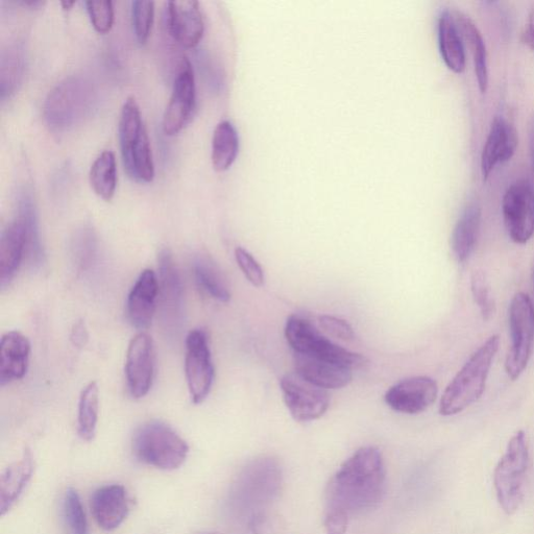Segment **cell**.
<instances>
[{"instance_id": "1", "label": "cell", "mask_w": 534, "mask_h": 534, "mask_svg": "<svg viewBox=\"0 0 534 534\" xmlns=\"http://www.w3.org/2000/svg\"><path fill=\"white\" fill-rule=\"evenodd\" d=\"M386 471L381 452L374 447L356 451L330 480L326 515L352 517L378 506L385 492Z\"/></svg>"}, {"instance_id": "2", "label": "cell", "mask_w": 534, "mask_h": 534, "mask_svg": "<svg viewBox=\"0 0 534 534\" xmlns=\"http://www.w3.org/2000/svg\"><path fill=\"white\" fill-rule=\"evenodd\" d=\"M499 346L500 337L493 335L465 363L444 392L440 404L442 416L458 415L481 398Z\"/></svg>"}, {"instance_id": "3", "label": "cell", "mask_w": 534, "mask_h": 534, "mask_svg": "<svg viewBox=\"0 0 534 534\" xmlns=\"http://www.w3.org/2000/svg\"><path fill=\"white\" fill-rule=\"evenodd\" d=\"M132 449L140 463L163 471L179 469L189 454V446L181 436L171 426L157 421L137 429Z\"/></svg>"}, {"instance_id": "4", "label": "cell", "mask_w": 534, "mask_h": 534, "mask_svg": "<svg viewBox=\"0 0 534 534\" xmlns=\"http://www.w3.org/2000/svg\"><path fill=\"white\" fill-rule=\"evenodd\" d=\"M530 463L529 444L524 431H518L509 441L494 473L498 502L511 516L518 512L525 495V481Z\"/></svg>"}, {"instance_id": "5", "label": "cell", "mask_w": 534, "mask_h": 534, "mask_svg": "<svg viewBox=\"0 0 534 534\" xmlns=\"http://www.w3.org/2000/svg\"><path fill=\"white\" fill-rule=\"evenodd\" d=\"M93 97L90 83L79 76L60 82L48 93L43 115L48 127L54 131H66L81 121L89 112Z\"/></svg>"}, {"instance_id": "6", "label": "cell", "mask_w": 534, "mask_h": 534, "mask_svg": "<svg viewBox=\"0 0 534 534\" xmlns=\"http://www.w3.org/2000/svg\"><path fill=\"white\" fill-rule=\"evenodd\" d=\"M285 337L296 354L319 357L352 370L361 368L367 362L366 357L334 344L309 321L297 315L287 320Z\"/></svg>"}, {"instance_id": "7", "label": "cell", "mask_w": 534, "mask_h": 534, "mask_svg": "<svg viewBox=\"0 0 534 534\" xmlns=\"http://www.w3.org/2000/svg\"><path fill=\"white\" fill-rule=\"evenodd\" d=\"M509 328L512 348L506 357L505 371L515 381L527 368L534 342V306L524 293L517 294L509 307Z\"/></svg>"}, {"instance_id": "8", "label": "cell", "mask_w": 534, "mask_h": 534, "mask_svg": "<svg viewBox=\"0 0 534 534\" xmlns=\"http://www.w3.org/2000/svg\"><path fill=\"white\" fill-rule=\"evenodd\" d=\"M185 374L192 402L202 404L211 392L215 374L208 335L203 329L187 335Z\"/></svg>"}, {"instance_id": "9", "label": "cell", "mask_w": 534, "mask_h": 534, "mask_svg": "<svg viewBox=\"0 0 534 534\" xmlns=\"http://www.w3.org/2000/svg\"><path fill=\"white\" fill-rule=\"evenodd\" d=\"M280 384L286 407L296 421L311 422L326 414L330 396L324 388L312 384L296 372L285 375Z\"/></svg>"}, {"instance_id": "10", "label": "cell", "mask_w": 534, "mask_h": 534, "mask_svg": "<svg viewBox=\"0 0 534 534\" xmlns=\"http://www.w3.org/2000/svg\"><path fill=\"white\" fill-rule=\"evenodd\" d=\"M504 225L511 239L525 245L534 235V187L519 181L509 187L503 197Z\"/></svg>"}, {"instance_id": "11", "label": "cell", "mask_w": 534, "mask_h": 534, "mask_svg": "<svg viewBox=\"0 0 534 534\" xmlns=\"http://www.w3.org/2000/svg\"><path fill=\"white\" fill-rule=\"evenodd\" d=\"M197 104L196 78L187 58L181 61L171 100L163 116V131L168 136L180 133L189 123Z\"/></svg>"}, {"instance_id": "12", "label": "cell", "mask_w": 534, "mask_h": 534, "mask_svg": "<svg viewBox=\"0 0 534 534\" xmlns=\"http://www.w3.org/2000/svg\"><path fill=\"white\" fill-rule=\"evenodd\" d=\"M281 481V468L276 461L272 458L259 459L242 473L236 493L247 505L261 506L274 499Z\"/></svg>"}, {"instance_id": "13", "label": "cell", "mask_w": 534, "mask_h": 534, "mask_svg": "<svg viewBox=\"0 0 534 534\" xmlns=\"http://www.w3.org/2000/svg\"><path fill=\"white\" fill-rule=\"evenodd\" d=\"M159 299L166 329L178 330L183 323V286L173 254L164 249L158 256Z\"/></svg>"}, {"instance_id": "14", "label": "cell", "mask_w": 534, "mask_h": 534, "mask_svg": "<svg viewBox=\"0 0 534 534\" xmlns=\"http://www.w3.org/2000/svg\"><path fill=\"white\" fill-rule=\"evenodd\" d=\"M155 375V353L152 337L137 334L131 341L126 359V376L130 394L141 399L151 391Z\"/></svg>"}, {"instance_id": "15", "label": "cell", "mask_w": 534, "mask_h": 534, "mask_svg": "<svg viewBox=\"0 0 534 534\" xmlns=\"http://www.w3.org/2000/svg\"><path fill=\"white\" fill-rule=\"evenodd\" d=\"M439 387L426 376L404 379L385 394V402L393 410L406 415H419L438 398Z\"/></svg>"}, {"instance_id": "16", "label": "cell", "mask_w": 534, "mask_h": 534, "mask_svg": "<svg viewBox=\"0 0 534 534\" xmlns=\"http://www.w3.org/2000/svg\"><path fill=\"white\" fill-rule=\"evenodd\" d=\"M167 29L183 47H196L203 38L205 23L196 0H174L167 3Z\"/></svg>"}, {"instance_id": "17", "label": "cell", "mask_w": 534, "mask_h": 534, "mask_svg": "<svg viewBox=\"0 0 534 534\" xmlns=\"http://www.w3.org/2000/svg\"><path fill=\"white\" fill-rule=\"evenodd\" d=\"M516 128L502 116H496L481 155V174L487 181L498 164L511 160L518 148Z\"/></svg>"}, {"instance_id": "18", "label": "cell", "mask_w": 534, "mask_h": 534, "mask_svg": "<svg viewBox=\"0 0 534 534\" xmlns=\"http://www.w3.org/2000/svg\"><path fill=\"white\" fill-rule=\"evenodd\" d=\"M90 506L97 525L106 531L117 529L130 514V499L127 490L120 484L97 489L91 497Z\"/></svg>"}, {"instance_id": "19", "label": "cell", "mask_w": 534, "mask_h": 534, "mask_svg": "<svg viewBox=\"0 0 534 534\" xmlns=\"http://www.w3.org/2000/svg\"><path fill=\"white\" fill-rule=\"evenodd\" d=\"M159 299V281L152 270H144L134 284L127 302L128 319L138 330L148 329L153 322Z\"/></svg>"}, {"instance_id": "20", "label": "cell", "mask_w": 534, "mask_h": 534, "mask_svg": "<svg viewBox=\"0 0 534 534\" xmlns=\"http://www.w3.org/2000/svg\"><path fill=\"white\" fill-rule=\"evenodd\" d=\"M294 357L296 373L326 391L339 390L353 379V370L343 364L304 354Z\"/></svg>"}, {"instance_id": "21", "label": "cell", "mask_w": 534, "mask_h": 534, "mask_svg": "<svg viewBox=\"0 0 534 534\" xmlns=\"http://www.w3.org/2000/svg\"><path fill=\"white\" fill-rule=\"evenodd\" d=\"M31 356V343L26 335L11 331L3 335L0 343V385L5 386L27 375Z\"/></svg>"}, {"instance_id": "22", "label": "cell", "mask_w": 534, "mask_h": 534, "mask_svg": "<svg viewBox=\"0 0 534 534\" xmlns=\"http://www.w3.org/2000/svg\"><path fill=\"white\" fill-rule=\"evenodd\" d=\"M35 474V460L30 449L0 476V516L4 517L18 503Z\"/></svg>"}, {"instance_id": "23", "label": "cell", "mask_w": 534, "mask_h": 534, "mask_svg": "<svg viewBox=\"0 0 534 534\" xmlns=\"http://www.w3.org/2000/svg\"><path fill=\"white\" fill-rule=\"evenodd\" d=\"M26 251V233L21 221L16 218L6 227L0 238V285L3 288L10 285L15 278Z\"/></svg>"}, {"instance_id": "24", "label": "cell", "mask_w": 534, "mask_h": 534, "mask_svg": "<svg viewBox=\"0 0 534 534\" xmlns=\"http://www.w3.org/2000/svg\"><path fill=\"white\" fill-rule=\"evenodd\" d=\"M481 218V207L477 203L467 206L460 215L451 237L452 251L458 262L467 261L473 254L480 233Z\"/></svg>"}, {"instance_id": "25", "label": "cell", "mask_w": 534, "mask_h": 534, "mask_svg": "<svg viewBox=\"0 0 534 534\" xmlns=\"http://www.w3.org/2000/svg\"><path fill=\"white\" fill-rule=\"evenodd\" d=\"M458 30L468 42L473 56L478 88L482 94L489 88L488 53L484 39L475 22L466 14L455 11L453 13Z\"/></svg>"}, {"instance_id": "26", "label": "cell", "mask_w": 534, "mask_h": 534, "mask_svg": "<svg viewBox=\"0 0 534 534\" xmlns=\"http://www.w3.org/2000/svg\"><path fill=\"white\" fill-rule=\"evenodd\" d=\"M21 221L24 233H26L27 251L29 263L38 269L44 263V249L41 244L38 215L33 200L32 193L29 189L24 188L20 191L18 199V217Z\"/></svg>"}, {"instance_id": "27", "label": "cell", "mask_w": 534, "mask_h": 534, "mask_svg": "<svg viewBox=\"0 0 534 534\" xmlns=\"http://www.w3.org/2000/svg\"><path fill=\"white\" fill-rule=\"evenodd\" d=\"M439 44L442 58L455 74H463L466 69V53L453 14L446 10L439 18Z\"/></svg>"}, {"instance_id": "28", "label": "cell", "mask_w": 534, "mask_h": 534, "mask_svg": "<svg viewBox=\"0 0 534 534\" xmlns=\"http://www.w3.org/2000/svg\"><path fill=\"white\" fill-rule=\"evenodd\" d=\"M239 152V135L230 120H223L214 130L211 160L218 173L228 171Z\"/></svg>"}, {"instance_id": "29", "label": "cell", "mask_w": 534, "mask_h": 534, "mask_svg": "<svg viewBox=\"0 0 534 534\" xmlns=\"http://www.w3.org/2000/svg\"><path fill=\"white\" fill-rule=\"evenodd\" d=\"M193 274L199 287L211 298L227 303L231 291L220 267L208 256L200 255L193 262Z\"/></svg>"}, {"instance_id": "30", "label": "cell", "mask_w": 534, "mask_h": 534, "mask_svg": "<svg viewBox=\"0 0 534 534\" xmlns=\"http://www.w3.org/2000/svg\"><path fill=\"white\" fill-rule=\"evenodd\" d=\"M26 54L21 44L8 48L2 55L0 64V97L5 101L18 90L26 70Z\"/></svg>"}, {"instance_id": "31", "label": "cell", "mask_w": 534, "mask_h": 534, "mask_svg": "<svg viewBox=\"0 0 534 534\" xmlns=\"http://www.w3.org/2000/svg\"><path fill=\"white\" fill-rule=\"evenodd\" d=\"M128 175L139 182L150 183L155 177V165L148 131L145 130L131 151L123 156Z\"/></svg>"}, {"instance_id": "32", "label": "cell", "mask_w": 534, "mask_h": 534, "mask_svg": "<svg viewBox=\"0 0 534 534\" xmlns=\"http://www.w3.org/2000/svg\"><path fill=\"white\" fill-rule=\"evenodd\" d=\"M89 179L97 196L107 202L113 199L117 185V165L112 151H105L95 159Z\"/></svg>"}, {"instance_id": "33", "label": "cell", "mask_w": 534, "mask_h": 534, "mask_svg": "<svg viewBox=\"0 0 534 534\" xmlns=\"http://www.w3.org/2000/svg\"><path fill=\"white\" fill-rule=\"evenodd\" d=\"M100 411V388L95 381L83 390L79 403L78 431L83 441L91 442L95 438Z\"/></svg>"}, {"instance_id": "34", "label": "cell", "mask_w": 534, "mask_h": 534, "mask_svg": "<svg viewBox=\"0 0 534 534\" xmlns=\"http://www.w3.org/2000/svg\"><path fill=\"white\" fill-rule=\"evenodd\" d=\"M145 130L147 128L143 124L139 105L135 97L131 96L121 109L119 118L118 135L121 156L131 151Z\"/></svg>"}, {"instance_id": "35", "label": "cell", "mask_w": 534, "mask_h": 534, "mask_svg": "<svg viewBox=\"0 0 534 534\" xmlns=\"http://www.w3.org/2000/svg\"><path fill=\"white\" fill-rule=\"evenodd\" d=\"M62 516L67 534H89L88 521L79 493L68 489L63 498Z\"/></svg>"}, {"instance_id": "36", "label": "cell", "mask_w": 534, "mask_h": 534, "mask_svg": "<svg viewBox=\"0 0 534 534\" xmlns=\"http://www.w3.org/2000/svg\"><path fill=\"white\" fill-rule=\"evenodd\" d=\"M155 19V3L147 0H135L132 3V22L139 43H147Z\"/></svg>"}, {"instance_id": "37", "label": "cell", "mask_w": 534, "mask_h": 534, "mask_svg": "<svg viewBox=\"0 0 534 534\" xmlns=\"http://www.w3.org/2000/svg\"><path fill=\"white\" fill-rule=\"evenodd\" d=\"M471 290L482 319L489 321L495 313V301L491 294L487 277L481 271H475L471 278Z\"/></svg>"}, {"instance_id": "38", "label": "cell", "mask_w": 534, "mask_h": 534, "mask_svg": "<svg viewBox=\"0 0 534 534\" xmlns=\"http://www.w3.org/2000/svg\"><path fill=\"white\" fill-rule=\"evenodd\" d=\"M96 254V239L90 229L78 233L72 245V255L81 271L90 269Z\"/></svg>"}, {"instance_id": "39", "label": "cell", "mask_w": 534, "mask_h": 534, "mask_svg": "<svg viewBox=\"0 0 534 534\" xmlns=\"http://www.w3.org/2000/svg\"><path fill=\"white\" fill-rule=\"evenodd\" d=\"M86 7L95 31L100 34L110 32L114 23L113 3L109 0L106 2H86Z\"/></svg>"}, {"instance_id": "40", "label": "cell", "mask_w": 534, "mask_h": 534, "mask_svg": "<svg viewBox=\"0 0 534 534\" xmlns=\"http://www.w3.org/2000/svg\"><path fill=\"white\" fill-rule=\"evenodd\" d=\"M235 258L239 269L246 276L250 283L256 287L264 284V273L258 261L244 248L235 250Z\"/></svg>"}, {"instance_id": "41", "label": "cell", "mask_w": 534, "mask_h": 534, "mask_svg": "<svg viewBox=\"0 0 534 534\" xmlns=\"http://www.w3.org/2000/svg\"><path fill=\"white\" fill-rule=\"evenodd\" d=\"M320 325L327 334L342 339V341L350 342L355 337L353 328L349 323L342 319L331 317V315H322Z\"/></svg>"}, {"instance_id": "42", "label": "cell", "mask_w": 534, "mask_h": 534, "mask_svg": "<svg viewBox=\"0 0 534 534\" xmlns=\"http://www.w3.org/2000/svg\"><path fill=\"white\" fill-rule=\"evenodd\" d=\"M70 338L72 344L78 348H84L87 345L89 334L84 322H79L74 326Z\"/></svg>"}, {"instance_id": "43", "label": "cell", "mask_w": 534, "mask_h": 534, "mask_svg": "<svg viewBox=\"0 0 534 534\" xmlns=\"http://www.w3.org/2000/svg\"><path fill=\"white\" fill-rule=\"evenodd\" d=\"M522 40L523 43L529 48V50L534 52V5L530 10L527 27L523 34Z\"/></svg>"}, {"instance_id": "44", "label": "cell", "mask_w": 534, "mask_h": 534, "mask_svg": "<svg viewBox=\"0 0 534 534\" xmlns=\"http://www.w3.org/2000/svg\"><path fill=\"white\" fill-rule=\"evenodd\" d=\"M529 148H530L531 173H532L533 187H534V116L530 124Z\"/></svg>"}, {"instance_id": "45", "label": "cell", "mask_w": 534, "mask_h": 534, "mask_svg": "<svg viewBox=\"0 0 534 534\" xmlns=\"http://www.w3.org/2000/svg\"><path fill=\"white\" fill-rule=\"evenodd\" d=\"M75 4H76V2H66V0H64V2L61 3L62 8L64 10H70L72 8V6H74Z\"/></svg>"}, {"instance_id": "46", "label": "cell", "mask_w": 534, "mask_h": 534, "mask_svg": "<svg viewBox=\"0 0 534 534\" xmlns=\"http://www.w3.org/2000/svg\"><path fill=\"white\" fill-rule=\"evenodd\" d=\"M532 281H533V287H534V266H533V270H532Z\"/></svg>"}]
</instances>
